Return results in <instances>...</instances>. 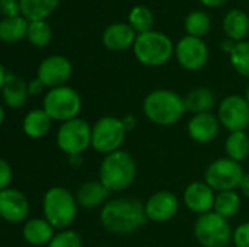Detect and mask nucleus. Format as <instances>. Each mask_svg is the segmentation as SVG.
I'll list each match as a JSON object with an SVG mask.
<instances>
[{
  "mask_svg": "<svg viewBox=\"0 0 249 247\" xmlns=\"http://www.w3.org/2000/svg\"><path fill=\"white\" fill-rule=\"evenodd\" d=\"M54 227L45 218H31L23 224V240L31 246H48L55 236Z\"/></svg>",
  "mask_w": 249,
  "mask_h": 247,
  "instance_id": "obj_21",
  "label": "nucleus"
},
{
  "mask_svg": "<svg viewBox=\"0 0 249 247\" xmlns=\"http://www.w3.org/2000/svg\"><path fill=\"white\" fill-rule=\"evenodd\" d=\"M60 0H20V13L29 22L45 20L55 7Z\"/></svg>",
  "mask_w": 249,
  "mask_h": 247,
  "instance_id": "obj_25",
  "label": "nucleus"
},
{
  "mask_svg": "<svg viewBox=\"0 0 249 247\" xmlns=\"http://www.w3.org/2000/svg\"><path fill=\"white\" fill-rule=\"evenodd\" d=\"M194 236L203 247H226L233 240L229 221L214 211L198 215L194 224Z\"/></svg>",
  "mask_w": 249,
  "mask_h": 247,
  "instance_id": "obj_7",
  "label": "nucleus"
},
{
  "mask_svg": "<svg viewBox=\"0 0 249 247\" xmlns=\"http://www.w3.org/2000/svg\"><path fill=\"white\" fill-rule=\"evenodd\" d=\"M179 210V201L175 194L169 191H159L149 197L144 202V211L149 221L153 223H168L171 221Z\"/></svg>",
  "mask_w": 249,
  "mask_h": 247,
  "instance_id": "obj_15",
  "label": "nucleus"
},
{
  "mask_svg": "<svg viewBox=\"0 0 249 247\" xmlns=\"http://www.w3.org/2000/svg\"><path fill=\"white\" fill-rule=\"evenodd\" d=\"M245 98H247V100L249 102V86H248V90H247V96H245Z\"/></svg>",
  "mask_w": 249,
  "mask_h": 247,
  "instance_id": "obj_42",
  "label": "nucleus"
},
{
  "mask_svg": "<svg viewBox=\"0 0 249 247\" xmlns=\"http://www.w3.org/2000/svg\"><path fill=\"white\" fill-rule=\"evenodd\" d=\"M28 41L36 47V48H44L51 42L53 38V31L51 26L47 20H36V22H29L28 26Z\"/></svg>",
  "mask_w": 249,
  "mask_h": 247,
  "instance_id": "obj_31",
  "label": "nucleus"
},
{
  "mask_svg": "<svg viewBox=\"0 0 249 247\" xmlns=\"http://www.w3.org/2000/svg\"><path fill=\"white\" fill-rule=\"evenodd\" d=\"M73 73L70 60L63 55H50L41 61L36 71V79L42 82L45 87L55 89L66 86Z\"/></svg>",
  "mask_w": 249,
  "mask_h": 247,
  "instance_id": "obj_13",
  "label": "nucleus"
},
{
  "mask_svg": "<svg viewBox=\"0 0 249 247\" xmlns=\"http://www.w3.org/2000/svg\"><path fill=\"white\" fill-rule=\"evenodd\" d=\"M214 201L216 194L206 182H191L184 191L185 207L197 215L212 213L214 208Z\"/></svg>",
  "mask_w": 249,
  "mask_h": 247,
  "instance_id": "obj_17",
  "label": "nucleus"
},
{
  "mask_svg": "<svg viewBox=\"0 0 249 247\" xmlns=\"http://www.w3.org/2000/svg\"><path fill=\"white\" fill-rule=\"evenodd\" d=\"M223 29L229 39H232L235 42L244 41V38L249 32L248 15L241 9L229 10L223 19Z\"/></svg>",
  "mask_w": 249,
  "mask_h": 247,
  "instance_id": "obj_23",
  "label": "nucleus"
},
{
  "mask_svg": "<svg viewBox=\"0 0 249 247\" xmlns=\"http://www.w3.org/2000/svg\"><path fill=\"white\" fill-rule=\"evenodd\" d=\"M233 245L235 247H249V221L235 229Z\"/></svg>",
  "mask_w": 249,
  "mask_h": 247,
  "instance_id": "obj_34",
  "label": "nucleus"
},
{
  "mask_svg": "<svg viewBox=\"0 0 249 247\" xmlns=\"http://www.w3.org/2000/svg\"><path fill=\"white\" fill-rule=\"evenodd\" d=\"M77 199L69 189L63 186L50 188L42 198L44 218L55 230H67L77 215Z\"/></svg>",
  "mask_w": 249,
  "mask_h": 247,
  "instance_id": "obj_4",
  "label": "nucleus"
},
{
  "mask_svg": "<svg viewBox=\"0 0 249 247\" xmlns=\"http://www.w3.org/2000/svg\"><path fill=\"white\" fill-rule=\"evenodd\" d=\"M136 160L124 150L104 156L99 166V181L109 192H123L130 188L136 179Z\"/></svg>",
  "mask_w": 249,
  "mask_h": 247,
  "instance_id": "obj_3",
  "label": "nucleus"
},
{
  "mask_svg": "<svg viewBox=\"0 0 249 247\" xmlns=\"http://www.w3.org/2000/svg\"><path fill=\"white\" fill-rule=\"evenodd\" d=\"M109 191L105 188V185L98 179V181H88L83 182L77 191H76V199L79 207L85 210H93L98 207H104L108 201L107 198L109 197Z\"/></svg>",
  "mask_w": 249,
  "mask_h": 247,
  "instance_id": "obj_20",
  "label": "nucleus"
},
{
  "mask_svg": "<svg viewBox=\"0 0 249 247\" xmlns=\"http://www.w3.org/2000/svg\"><path fill=\"white\" fill-rule=\"evenodd\" d=\"M220 121L212 112L193 115L188 122V135L198 144L212 143L220 131Z\"/></svg>",
  "mask_w": 249,
  "mask_h": 247,
  "instance_id": "obj_18",
  "label": "nucleus"
},
{
  "mask_svg": "<svg viewBox=\"0 0 249 247\" xmlns=\"http://www.w3.org/2000/svg\"><path fill=\"white\" fill-rule=\"evenodd\" d=\"M239 191L249 198V173H245V176H244V179H242V183H241V186H239Z\"/></svg>",
  "mask_w": 249,
  "mask_h": 247,
  "instance_id": "obj_40",
  "label": "nucleus"
},
{
  "mask_svg": "<svg viewBox=\"0 0 249 247\" xmlns=\"http://www.w3.org/2000/svg\"><path fill=\"white\" fill-rule=\"evenodd\" d=\"M127 130L121 118L102 116L92 127V148L99 154L108 156L121 150Z\"/></svg>",
  "mask_w": 249,
  "mask_h": 247,
  "instance_id": "obj_8",
  "label": "nucleus"
},
{
  "mask_svg": "<svg viewBox=\"0 0 249 247\" xmlns=\"http://www.w3.org/2000/svg\"><path fill=\"white\" fill-rule=\"evenodd\" d=\"M0 86H1V98L7 108L19 109L26 103L29 96L28 83L22 77L16 76L15 73L7 71L4 67H1Z\"/></svg>",
  "mask_w": 249,
  "mask_h": 247,
  "instance_id": "obj_16",
  "label": "nucleus"
},
{
  "mask_svg": "<svg viewBox=\"0 0 249 247\" xmlns=\"http://www.w3.org/2000/svg\"><path fill=\"white\" fill-rule=\"evenodd\" d=\"M231 64L235 71L249 79V42L241 41L231 54Z\"/></svg>",
  "mask_w": 249,
  "mask_h": 247,
  "instance_id": "obj_32",
  "label": "nucleus"
},
{
  "mask_svg": "<svg viewBox=\"0 0 249 247\" xmlns=\"http://www.w3.org/2000/svg\"><path fill=\"white\" fill-rule=\"evenodd\" d=\"M133 51L140 64L147 67H159L171 60L174 54V44L165 33L150 31L137 35Z\"/></svg>",
  "mask_w": 249,
  "mask_h": 247,
  "instance_id": "obj_5",
  "label": "nucleus"
},
{
  "mask_svg": "<svg viewBox=\"0 0 249 247\" xmlns=\"http://www.w3.org/2000/svg\"><path fill=\"white\" fill-rule=\"evenodd\" d=\"M0 10L4 17L20 16V0H0Z\"/></svg>",
  "mask_w": 249,
  "mask_h": 247,
  "instance_id": "obj_36",
  "label": "nucleus"
},
{
  "mask_svg": "<svg viewBox=\"0 0 249 247\" xmlns=\"http://www.w3.org/2000/svg\"><path fill=\"white\" fill-rule=\"evenodd\" d=\"M136 31L128 23H112L102 33V44L111 51H125L134 47Z\"/></svg>",
  "mask_w": 249,
  "mask_h": 247,
  "instance_id": "obj_19",
  "label": "nucleus"
},
{
  "mask_svg": "<svg viewBox=\"0 0 249 247\" xmlns=\"http://www.w3.org/2000/svg\"><path fill=\"white\" fill-rule=\"evenodd\" d=\"M29 20L22 15L15 17H4L0 22V38L6 44H15L23 39L28 35Z\"/></svg>",
  "mask_w": 249,
  "mask_h": 247,
  "instance_id": "obj_26",
  "label": "nucleus"
},
{
  "mask_svg": "<svg viewBox=\"0 0 249 247\" xmlns=\"http://www.w3.org/2000/svg\"><path fill=\"white\" fill-rule=\"evenodd\" d=\"M185 112L184 98L168 89H156L143 100V114L155 125L171 127L179 122Z\"/></svg>",
  "mask_w": 249,
  "mask_h": 247,
  "instance_id": "obj_2",
  "label": "nucleus"
},
{
  "mask_svg": "<svg viewBox=\"0 0 249 247\" xmlns=\"http://www.w3.org/2000/svg\"><path fill=\"white\" fill-rule=\"evenodd\" d=\"M57 146L69 157L82 156L92 147V127L82 118L61 124L57 131Z\"/></svg>",
  "mask_w": 249,
  "mask_h": 247,
  "instance_id": "obj_10",
  "label": "nucleus"
},
{
  "mask_svg": "<svg viewBox=\"0 0 249 247\" xmlns=\"http://www.w3.org/2000/svg\"><path fill=\"white\" fill-rule=\"evenodd\" d=\"M47 247H83L82 237L73 230L58 231Z\"/></svg>",
  "mask_w": 249,
  "mask_h": 247,
  "instance_id": "obj_33",
  "label": "nucleus"
},
{
  "mask_svg": "<svg viewBox=\"0 0 249 247\" xmlns=\"http://www.w3.org/2000/svg\"><path fill=\"white\" fill-rule=\"evenodd\" d=\"M184 102H185V109L193 115L206 114V112H212L213 106L216 105V96L207 87H196L188 92V95L184 98Z\"/></svg>",
  "mask_w": 249,
  "mask_h": 247,
  "instance_id": "obj_24",
  "label": "nucleus"
},
{
  "mask_svg": "<svg viewBox=\"0 0 249 247\" xmlns=\"http://www.w3.org/2000/svg\"><path fill=\"white\" fill-rule=\"evenodd\" d=\"M225 151L226 157L241 163L247 160L249 156V135L245 131L239 132H229L225 141Z\"/></svg>",
  "mask_w": 249,
  "mask_h": 247,
  "instance_id": "obj_27",
  "label": "nucleus"
},
{
  "mask_svg": "<svg viewBox=\"0 0 249 247\" xmlns=\"http://www.w3.org/2000/svg\"><path fill=\"white\" fill-rule=\"evenodd\" d=\"M212 28L210 16L203 10H194L185 17V31L190 36L201 38L209 33Z\"/></svg>",
  "mask_w": 249,
  "mask_h": 247,
  "instance_id": "obj_29",
  "label": "nucleus"
},
{
  "mask_svg": "<svg viewBox=\"0 0 249 247\" xmlns=\"http://www.w3.org/2000/svg\"><path fill=\"white\" fill-rule=\"evenodd\" d=\"M99 221L108 233L127 236L140 230L149 220L143 202L136 198H117L101 208Z\"/></svg>",
  "mask_w": 249,
  "mask_h": 247,
  "instance_id": "obj_1",
  "label": "nucleus"
},
{
  "mask_svg": "<svg viewBox=\"0 0 249 247\" xmlns=\"http://www.w3.org/2000/svg\"><path fill=\"white\" fill-rule=\"evenodd\" d=\"M245 176L244 167L241 163L223 157L212 162L204 172V182L214 192H226L239 189L242 179Z\"/></svg>",
  "mask_w": 249,
  "mask_h": 247,
  "instance_id": "obj_9",
  "label": "nucleus"
},
{
  "mask_svg": "<svg viewBox=\"0 0 249 247\" xmlns=\"http://www.w3.org/2000/svg\"><path fill=\"white\" fill-rule=\"evenodd\" d=\"M13 181V170L7 160H0V191H4L10 188V183Z\"/></svg>",
  "mask_w": 249,
  "mask_h": 247,
  "instance_id": "obj_35",
  "label": "nucleus"
},
{
  "mask_svg": "<svg viewBox=\"0 0 249 247\" xmlns=\"http://www.w3.org/2000/svg\"><path fill=\"white\" fill-rule=\"evenodd\" d=\"M175 55L179 66L190 71L201 70L209 61V48L201 38L184 36L175 47Z\"/></svg>",
  "mask_w": 249,
  "mask_h": 247,
  "instance_id": "obj_12",
  "label": "nucleus"
},
{
  "mask_svg": "<svg viewBox=\"0 0 249 247\" xmlns=\"http://www.w3.org/2000/svg\"><path fill=\"white\" fill-rule=\"evenodd\" d=\"M236 44H238V42H235V41H232V39H229V38H228V39H225V41L222 42V45H220V47H222V49H223L225 52H228V54L231 55V54H232V51L235 49Z\"/></svg>",
  "mask_w": 249,
  "mask_h": 247,
  "instance_id": "obj_39",
  "label": "nucleus"
},
{
  "mask_svg": "<svg viewBox=\"0 0 249 247\" xmlns=\"http://www.w3.org/2000/svg\"><path fill=\"white\" fill-rule=\"evenodd\" d=\"M128 25L140 35L153 28V13L146 6H134L128 13Z\"/></svg>",
  "mask_w": 249,
  "mask_h": 247,
  "instance_id": "obj_30",
  "label": "nucleus"
},
{
  "mask_svg": "<svg viewBox=\"0 0 249 247\" xmlns=\"http://www.w3.org/2000/svg\"><path fill=\"white\" fill-rule=\"evenodd\" d=\"M0 215L9 224L26 223L29 215V201L26 195L15 188L0 191Z\"/></svg>",
  "mask_w": 249,
  "mask_h": 247,
  "instance_id": "obj_14",
  "label": "nucleus"
},
{
  "mask_svg": "<svg viewBox=\"0 0 249 247\" xmlns=\"http://www.w3.org/2000/svg\"><path fill=\"white\" fill-rule=\"evenodd\" d=\"M217 118L229 132L245 131L249 127V102L241 95L226 96L217 109Z\"/></svg>",
  "mask_w": 249,
  "mask_h": 247,
  "instance_id": "obj_11",
  "label": "nucleus"
},
{
  "mask_svg": "<svg viewBox=\"0 0 249 247\" xmlns=\"http://www.w3.org/2000/svg\"><path fill=\"white\" fill-rule=\"evenodd\" d=\"M42 109L48 116L60 124L79 118L82 111V96L69 86L50 89L42 99Z\"/></svg>",
  "mask_w": 249,
  "mask_h": 247,
  "instance_id": "obj_6",
  "label": "nucleus"
},
{
  "mask_svg": "<svg viewBox=\"0 0 249 247\" xmlns=\"http://www.w3.org/2000/svg\"><path fill=\"white\" fill-rule=\"evenodd\" d=\"M101 247H108V246H101Z\"/></svg>",
  "mask_w": 249,
  "mask_h": 247,
  "instance_id": "obj_43",
  "label": "nucleus"
},
{
  "mask_svg": "<svg viewBox=\"0 0 249 247\" xmlns=\"http://www.w3.org/2000/svg\"><path fill=\"white\" fill-rule=\"evenodd\" d=\"M204 6H209V7H217V6H222L223 3H226L228 0H200Z\"/></svg>",
  "mask_w": 249,
  "mask_h": 247,
  "instance_id": "obj_41",
  "label": "nucleus"
},
{
  "mask_svg": "<svg viewBox=\"0 0 249 247\" xmlns=\"http://www.w3.org/2000/svg\"><path fill=\"white\" fill-rule=\"evenodd\" d=\"M53 122L54 121L44 109H32L25 115L22 121V130L29 138L38 140L50 132Z\"/></svg>",
  "mask_w": 249,
  "mask_h": 247,
  "instance_id": "obj_22",
  "label": "nucleus"
},
{
  "mask_svg": "<svg viewBox=\"0 0 249 247\" xmlns=\"http://www.w3.org/2000/svg\"><path fill=\"white\" fill-rule=\"evenodd\" d=\"M121 119H123V124H124V127H125L127 132L133 131V130L137 127V118H136L134 115H125V116H124V118H121Z\"/></svg>",
  "mask_w": 249,
  "mask_h": 247,
  "instance_id": "obj_38",
  "label": "nucleus"
},
{
  "mask_svg": "<svg viewBox=\"0 0 249 247\" xmlns=\"http://www.w3.org/2000/svg\"><path fill=\"white\" fill-rule=\"evenodd\" d=\"M239 210H241V197L238 195L236 191H226V192L216 194V201L213 208L216 214L229 220L238 215Z\"/></svg>",
  "mask_w": 249,
  "mask_h": 247,
  "instance_id": "obj_28",
  "label": "nucleus"
},
{
  "mask_svg": "<svg viewBox=\"0 0 249 247\" xmlns=\"http://www.w3.org/2000/svg\"><path fill=\"white\" fill-rule=\"evenodd\" d=\"M45 89V86L42 84V82L39 79H34L28 83V92H29V96H36V95H41L42 90Z\"/></svg>",
  "mask_w": 249,
  "mask_h": 247,
  "instance_id": "obj_37",
  "label": "nucleus"
}]
</instances>
